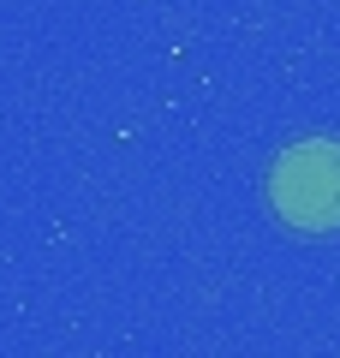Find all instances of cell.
I'll use <instances>...</instances> for the list:
<instances>
[{"instance_id":"1","label":"cell","mask_w":340,"mask_h":358,"mask_svg":"<svg viewBox=\"0 0 340 358\" xmlns=\"http://www.w3.org/2000/svg\"><path fill=\"white\" fill-rule=\"evenodd\" d=\"M269 203L299 233H340V143H292L269 173Z\"/></svg>"}]
</instances>
